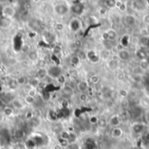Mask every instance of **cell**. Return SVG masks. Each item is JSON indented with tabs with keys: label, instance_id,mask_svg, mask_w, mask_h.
<instances>
[{
	"label": "cell",
	"instance_id": "obj_36",
	"mask_svg": "<svg viewBox=\"0 0 149 149\" xmlns=\"http://www.w3.org/2000/svg\"><path fill=\"white\" fill-rule=\"evenodd\" d=\"M69 135H70V133L66 130H64L60 133V138L64 139V140H67L68 141V138H69Z\"/></svg>",
	"mask_w": 149,
	"mask_h": 149
},
{
	"label": "cell",
	"instance_id": "obj_13",
	"mask_svg": "<svg viewBox=\"0 0 149 149\" xmlns=\"http://www.w3.org/2000/svg\"><path fill=\"white\" fill-rule=\"evenodd\" d=\"M68 11V8L67 6L64 5V4H59L55 7V12L59 15H65L66 14Z\"/></svg>",
	"mask_w": 149,
	"mask_h": 149
},
{
	"label": "cell",
	"instance_id": "obj_43",
	"mask_svg": "<svg viewBox=\"0 0 149 149\" xmlns=\"http://www.w3.org/2000/svg\"><path fill=\"white\" fill-rule=\"evenodd\" d=\"M125 74L123 73V72H119L117 75H116V77H117V79L119 80V81H123L124 79H125Z\"/></svg>",
	"mask_w": 149,
	"mask_h": 149
},
{
	"label": "cell",
	"instance_id": "obj_45",
	"mask_svg": "<svg viewBox=\"0 0 149 149\" xmlns=\"http://www.w3.org/2000/svg\"><path fill=\"white\" fill-rule=\"evenodd\" d=\"M53 149H65L60 144H59V143H57V144H55L54 146H53Z\"/></svg>",
	"mask_w": 149,
	"mask_h": 149
},
{
	"label": "cell",
	"instance_id": "obj_49",
	"mask_svg": "<svg viewBox=\"0 0 149 149\" xmlns=\"http://www.w3.org/2000/svg\"><path fill=\"white\" fill-rule=\"evenodd\" d=\"M3 65H4V62H3V60H2V59H0V69L3 67Z\"/></svg>",
	"mask_w": 149,
	"mask_h": 149
},
{
	"label": "cell",
	"instance_id": "obj_6",
	"mask_svg": "<svg viewBox=\"0 0 149 149\" xmlns=\"http://www.w3.org/2000/svg\"><path fill=\"white\" fill-rule=\"evenodd\" d=\"M2 14L6 17H13L15 15V10H14L13 7H11L10 5H7V6L3 8Z\"/></svg>",
	"mask_w": 149,
	"mask_h": 149
},
{
	"label": "cell",
	"instance_id": "obj_46",
	"mask_svg": "<svg viewBox=\"0 0 149 149\" xmlns=\"http://www.w3.org/2000/svg\"><path fill=\"white\" fill-rule=\"evenodd\" d=\"M4 117H5V116L4 115V113H3L2 112H0V123L4 121Z\"/></svg>",
	"mask_w": 149,
	"mask_h": 149
},
{
	"label": "cell",
	"instance_id": "obj_31",
	"mask_svg": "<svg viewBox=\"0 0 149 149\" xmlns=\"http://www.w3.org/2000/svg\"><path fill=\"white\" fill-rule=\"evenodd\" d=\"M137 56L140 58V60H142V59H146L147 58V53L145 50L143 49H140L137 51Z\"/></svg>",
	"mask_w": 149,
	"mask_h": 149
},
{
	"label": "cell",
	"instance_id": "obj_21",
	"mask_svg": "<svg viewBox=\"0 0 149 149\" xmlns=\"http://www.w3.org/2000/svg\"><path fill=\"white\" fill-rule=\"evenodd\" d=\"M89 82L91 84H93V86L96 85V84H98V83H100V76L97 74H92L90 76V78H89Z\"/></svg>",
	"mask_w": 149,
	"mask_h": 149
},
{
	"label": "cell",
	"instance_id": "obj_9",
	"mask_svg": "<svg viewBox=\"0 0 149 149\" xmlns=\"http://www.w3.org/2000/svg\"><path fill=\"white\" fill-rule=\"evenodd\" d=\"M61 93L66 98H70L74 95V89H73L72 88H70L66 85H64L63 88H61Z\"/></svg>",
	"mask_w": 149,
	"mask_h": 149
},
{
	"label": "cell",
	"instance_id": "obj_14",
	"mask_svg": "<svg viewBox=\"0 0 149 149\" xmlns=\"http://www.w3.org/2000/svg\"><path fill=\"white\" fill-rule=\"evenodd\" d=\"M14 109L11 106H4L3 108V111L2 113H4V115L5 117H11L14 115Z\"/></svg>",
	"mask_w": 149,
	"mask_h": 149
},
{
	"label": "cell",
	"instance_id": "obj_30",
	"mask_svg": "<svg viewBox=\"0 0 149 149\" xmlns=\"http://www.w3.org/2000/svg\"><path fill=\"white\" fill-rule=\"evenodd\" d=\"M116 6L118 7V9H119L120 11H126V8H127V7H126V3L122 2V1L117 2Z\"/></svg>",
	"mask_w": 149,
	"mask_h": 149
},
{
	"label": "cell",
	"instance_id": "obj_29",
	"mask_svg": "<svg viewBox=\"0 0 149 149\" xmlns=\"http://www.w3.org/2000/svg\"><path fill=\"white\" fill-rule=\"evenodd\" d=\"M27 95H30V96H32L34 98L37 97V95H38V92H37V88H30L27 91Z\"/></svg>",
	"mask_w": 149,
	"mask_h": 149
},
{
	"label": "cell",
	"instance_id": "obj_33",
	"mask_svg": "<svg viewBox=\"0 0 149 149\" xmlns=\"http://www.w3.org/2000/svg\"><path fill=\"white\" fill-rule=\"evenodd\" d=\"M59 144H60L64 148L66 149V147L68 146V144H69V142H68V141L67 140H64V139H62V138H59V142H58Z\"/></svg>",
	"mask_w": 149,
	"mask_h": 149
},
{
	"label": "cell",
	"instance_id": "obj_11",
	"mask_svg": "<svg viewBox=\"0 0 149 149\" xmlns=\"http://www.w3.org/2000/svg\"><path fill=\"white\" fill-rule=\"evenodd\" d=\"M48 75V69L44 68V67H39L36 71V76L37 78H39L41 81L46 76Z\"/></svg>",
	"mask_w": 149,
	"mask_h": 149
},
{
	"label": "cell",
	"instance_id": "obj_1",
	"mask_svg": "<svg viewBox=\"0 0 149 149\" xmlns=\"http://www.w3.org/2000/svg\"><path fill=\"white\" fill-rule=\"evenodd\" d=\"M133 8L137 11H142L147 8L148 3L146 0H133Z\"/></svg>",
	"mask_w": 149,
	"mask_h": 149
},
{
	"label": "cell",
	"instance_id": "obj_20",
	"mask_svg": "<svg viewBox=\"0 0 149 149\" xmlns=\"http://www.w3.org/2000/svg\"><path fill=\"white\" fill-rule=\"evenodd\" d=\"M27 57L31 62H37L38 60V54L37 51L35 50H31L28 54H27Z\"/></svg>",
	"mask_w": 149,
	"mask_h": 149
},
{
	"label": "cell",
	"instance_id": "obj_41",
	"mask_svg": "<svg viewBox=\"0 0 149 149\" xmlns=\"http://www.w3.org/2000/svg\"><path fill=\"white\" fill-rule=\"evenodd\" d=\"M77 56L79 57V59H80V60L85 59V58L87 57V54H85V52H83V51H81V50H80V51H79V52L77 54Z\"/></svg>",
	"mask_w": 149,
	"mask_h": 149
},
{
	"label": "cell",
	"instance_id": "obj_53",
	"mask_svg": "<svg viewBox=\"0 0 149 149\" xmlns=\"http://www.w3.org/2000/svg\"><path fill=\"white\" fill-rule=\"evenodd\" d=\"M1 149H5V148H1Z\"/></svg>",
	"mask_w": 149,
	"mask_h": 149
},
{
	"label": "cell",
	"instance_id": "obj_16",
	"mask_svg": "<svg viewBox=\"0 0 149 149\" xmlns=\"http://www.w3.org/2000/svg\"><path fill=\"white\" fill-rule=\"evenodd\" d=\"M139 68L143 70V71H147L148 70H149V61L146 58V59H142L140 60L139 63Z\"/></svg>",
	"mask_w": 149,
	"mask_h": 149
},
{
	"label": "cell",
	"instance_id": "obj_24",
	"mask_svg": "<svg viewBox=\"0 0 149 149\" xmlns=\"http://www.w3.org/2000/svg\"><path fill=\"white\" fill-rule=\"evenodd\" d=\"M97 124H98V126H99L100 127L105 128V127H107V125H108V120H107L106 118L101 117V118H99V121H98Z\"/></svg>",
	"mask_w": 149,
	"mask_h": 149
},
{
	"label": "cell",
	"instance_id": "obj_10",
	"mask_svg": "<svg viewBox=\"0 0 149 149\" xmlns=\"http://www.w3.org/2000/svg\"><path fill=\"white\" fill-rule=\"evenodd\" d=\"M30 88H37L40 84H41V80L39 78H37V76H33L32 78H30L28 80V83H27Z\"/></svg>",
	"mask_w": 149,
	"mask_h": 149
},
{
	"label": "cell",
	"instance_id": "obj_7",
	"mask_svg": "<svg viewBox=\"0 0 149 149\" xmlns=\"http://www.w3.org/2000/svg\"><path fill=\"white\" fill-rule=\"evenodd\" d=\"M105 40H109V41H114L116 40V38L118 37V33L115 30L113 29H109L106 31L105 33Z\"/></svg>",
	"mask_w": 149,
	"mask_h": 149
},
{
	"label": "cell",
	"instance_id": "obj_3",
	"mask_svg": "<svg viewBox=\"0 0 149 149\" xmlns=\"http://www.w3.org/2000/svg\"><path fill=\"white\" fill-rule=\"evenodd\" d=\"M123 23L126 25V26H133L136 23V18L132 14H126L123 17Z\"/></svg>",
	"mask_w": 149,
	"mask_h": 149
},
{
	"label": "cell",
	"instance_id": "obj_48",
	"mask_svg": "<svg viewBox=\"0 0 149 149\" xmlns=\"http://www.w3.org/2000/svg\"><path fill=\"white\" fill-rule=\"evenodd\" d=\"M4 102H3V100L2 99H0V108H4L3 106H4Z\"/></svg>",
	"mask_w": 149,
	"mask_h": 149
},
{
	"label": "cell",
	"instance_id": "obj_42",
	"mask_svg": "<svg viewBox=\"0 0 149 149\" xmlns=\"http://www.w3.org/2000/svg\"><path fill=\"white\" fill-rule=\"evenodd\" d=\"M142 21L144 22V24H146L147 25H149V13H147L143 16L142 17Z\"/></svg>",
	"mask_w": 149,
	"mask_h": 149
},
{
	"label": "cell",
	"instance_id": "obj_26",
	"mask_svg": "<svg viewBox=\"0 0 149 149\" xmlns=\"http://www.w3.org/2000/svg\"><path fill=\"white\" fill-rule=\"evenodd\" d=\"M104 4L107 8H113L117 4L116 0H104Z\"/></svg>",
	"mask_w": 149,
	"mask_h": 149
},
{
	"label": "cell",
	"instance_id": "obj_38",
	"mask_svg": "<svg viewBox=\"0 0 149 149\" xmlns=\"http://www.w3.org/2000/svg\"><path fill=\"white\" fill-rule=\"evenodd\" d=\"M98 121H99V117L98 116H96V115H93V116H91L90 118H89V122L91 123V124H97L98 123Z\"/></svg>",
	"mask_w": 149,
	"mask_h": 149
},
{
	"label": "cell",
	"instance_id": "obj_15",
	"mask_svg": "<svg viewBox=\"0 0 149 149\" xmlns=\"http://www.w3.org/2000/svg\"><path fill=\"white\" fill-rule=\"evenodd\" d=\"M72 11L76 15H80L84 11V6L81 3H76L74 5H73Z\"/></svg>",
	"mask_w": 149,
	"mask_h": 149
},
{
	"label": "cell",
	"instance_id": "obj_40",
	"mask_svg": "<svg viewBox=\"0 0 149 149\" xmlns=\"http://www.w3.org/2000/svg\"><path fill=\"white\" fill-rule=\"evenodd\" d=\"M119 93V95H120L122 98H126V97L128 95V91H127V90H126V89H124V88L120 89Z\"/></svg>",
	"mask_w": 149,
	"mask_h": 149
},
{
	"label": "cell",
	"instance_id": "obj_17",
	"mask_svg": "<svg viewBox=\"0 0 149 149\" xmlns=\"http://www.w3.org/2000/svg\"><path fill=\"white\" fill-rule=\"evenodd\" d=\"M55 81H56V82H57L59 85L64 86V85L66 83V81H67V78H66V76L64 74H60L59 76H57V77L55 78Z\"/></svg>",
	"mask_w": 149,
	"mask_h": 149
},
{
	"label": "cell",
	"instance_id": "obj_47",
	"mask_svg": "<svg viewBox=\"0 0 149 149\" xmlns=\"http://www.w3.org/2000/svg\"><path fill=\"white\" fill-rule=\"evenodd\" d=\"M74 44L77 48H80V46H81V42H80V41H76Z\"/></svg>",
	"mask_w": 149,
	"mask_h": 149
},
{
	"label": "cell",
	"instance_id": "obj_52",
	"mask_svg": "<svg viewBox=\"0 0 149 149\" xmlns=\"http://www.w3.org/2000/svg\"><path fill=\"white\" fill-rule=\"evenodd\" d=\"M146 2H147V3H149V0H146Z\"/></svg>",
	"mask_w": 149,
	"mask_h": 149
},
{
	"label": "cell",
	"instance_id": "obj_22",
	"mask_svg": "<svg viewBox=\"0 0 149 149\" xmlns=\"http://www.w3.org/2000/svg\"><path fill=\"white\" fill-rule=\"evenodd\" d=\"M81 60L79 59V57L77 56V55H74L71 57V60H70V64L74 68V67H77L78 65H79Z\"/></svg>",
	"mask_w": 149,
	"mask_h": 149
},
{
	"label": "cell",
	"instance_id": "obj_23",
	"mask_svg": "<svg viewBox=\"0 0 149 149\" xmlns=\"http://www.w3.org/2000/svg\"><path fill=\"white\" fill-rule=\"evenodd\" d=\"M70 26H71V29H72L73 31H78L79 28H80V22H79L78 20H77V19L73 20V21L71 22V24H70Z\"/></svg>",
	"mask_w": 149,
	"mask_h": 149
},
{
	"label": "cell",
	"instance_id": "obj_34",
	"mask_svg": "<svg viewBox=\"0 0 149 149\" xmlns=\"http://www.w3.org/2000/svg\"><path fill=\"white\" fill-rule=\"evenodd\" d=\"M66 149H80V146L77 142H73V143H69Z\"/></svg>",
	"mask_w": 149,
	"mask_h": 149
},
{
	"label": "cell",
	"instance_id": "obj_51",
	"mask_svg": "<svg viewBox=\"0 0 149 149\" xmlns=\"http://www.w3.org/2000/svg\"><path fill=\"white\" fill-rule=\"evenodd\" d=\"M121 1H122V2H125V3H126V2H127V1H129V0H121Z\"/></svg>",
	"mask_w": 149,
	"mask_h": 149
},
{
	"label": "cell",
	"instance_id": "obj_37",
	"mask_svg": "<svg viewBox=\"0 0 149 149\" xmlns=\"http://www.w3.org/2000/svg\"><path fill=\"white\" fill-rule=\"evenodd\" d=\"M55 29H56L58 31L61 32V31H64V29H65V25H64L62 23H57V24H55Z\"/></svg>",
	"mask_w": 149,
	"mask_h": 149
},
{
	"label": "cell",
	"instance_id": "obj_8",
	"mask_svg": "<svg viewBox=\"0 0 149 149\" xmlns=\"http://www.w3.org/2000/svg\"><path fill=\"white\" fill-rule=\"evenodd\" d=\"M118 57L121 61H127L130 58V53L125 49H121L118 51Z\"/></svg>",
	"mask_w": 149,
	"mask_h": 149
},
{
	"label": "cell",
	"instance_id": "obj_35",
	"mask_svg": "<svg viewBox=\"0 0 149 149\" xmlns=\"http://www.w3.org/2000/svg\"><path fill=\"white\" fill-rule=\"evenodd\" d=\"M32 113H33V117H37V118H40L41 115H42V111L40 109L38 108H36L32 110Z\"/></svg>",
	"mask_w": 149,
	"mask_h": 149
},
{
	"label": "cell",
	"instance_id": "obj_2",
	"mask_svg": "<svg viewBox=\"0 0 149 149\" xmlns=\"http://www.w3.org/2000/svg\"><path fill=\"white\" fill-rule=\"evenodd\" d=\"M108 120V125L111 126L112 127H119V125L122 122V119H121L120 115H119V114H112L109 118V120Z\"/></svg>",
	"mask_w": 149,
	"mask_h": 149
},
{
	"label": "cell",
	"instance_id": "obj_27",
	"mask_svg": "<svg viewBox=\"0 0 149 149\" xmlns=\"http://www.w3.org/2000/svg\"><path fill=\"white\" fill-rule=\"evenodd\" d=\"M88 98H89V95H88L87 92L79 93V95H78V100H79L81 102H86L88 101Z\"/></svg>",
	"mask_w": 149,
	"mask_h": 149
},
{
	"label": "cell",
	"instance_id": "obj_12",
	"mask_svg": "<svg viewBox=\"0 0 149 149\" xmlns=\"http://www.w3.org/2000/svg\"><path fill=\"white\" fill-rule=\"evenodd\" d=\"M122 135H123V130L119 127H112V131H111V136L113 139H119Z\"/></svg>",
	"mask_w": 149,
	"mask_h": 149
},
{
	"label": "cell",
	"instance_id": "obj_28",
	"mask_svg": "<svg viewBox=\"0 0 149 149\" xmlns=\"http://www.w3.org/2000/svg\"><path fill=\"white\" fill-rule=\"evenodd\" d=\"M133 129L135 133H141L144 129V126L141 123H136L133 126Z\"/></svg>",
	"mask_w": 149,
	"mask_h": 149
},
{
	"label": "cell",
	"instance_id": "obj_19",
	"mask_svg": "<svg viewBox=\"0 0 149 149\" xmlns=\"http://www.w3.org/2000/svg\"><path fill=\"white\" fill-rule=\"evenodd\" d=\"M24 102L25 105H28V106H31V105H34L35 102H36V98L32 97V96H30L28 95H26L25 97H24Z\"/></svg>",
	"mask_w": 149,
	"mask_h": 149
},
{
	"label": "cell",
	"instance_id": "obj_18",
	"mask_svg": "<svg viewBox=\"0 0 149 149\" xmlns=\"http://www.w3.org/2000/svg\"><path fill=\"white\" fill-rule=\"evenodd\" d=\"M28 80H29V79L27 78V76L21 74V75H19V76L16 79V81L18 82V84L19 86H25V85H26V84L28 83Z\"/></svg>",
	"mask_w": 149,
	"mask_h": 149
},
{
	"label": "cell",
	"instance_id": "obj_25",
	"mask_svg": "<svg viewBox=\"0 0 149 149\" xmlns=\"http://www.w3.org/2000/svg\"><path fill=\"white\" fill-rule=\"evenodd\" d=\"M18 82L16 81V79L14 80V79H11L10 81H8V87L11 89V90H16L18 88Z\"/></svg>",
	"mask_w": 149,
	"mask_h": 149
},
{
	"label": "cell",
	"instance_id": "obj_44",
	"mask_svg": "<svg viewBox=\"0 0 149 149\" xmlns=\"http://www.w3.org/2000/svg\"><path fill=\"white\" fill-rule=\"evenodd\" d=\"M113 106V102H112V101L111 99H109V100H107V107H108V108H111Z\"/></svg>",
	"mask_w": 149,
	"mask_h": 149
},
{
	"label": "cell",
	"instance_id": "obj_39",
	"mask_svg": "<svg viewBox=\"0 0 149 149\" xmlns=\"http://www.w3.org/2000/svg\"><path fill=\"white\" fill-rule=\"evenodd\" d=\"M132 78H133V81H135V82H141L142 81V75H141V74H133V76H132Z\"/></svg>",
	"mask_w": 149,
	"mask_h": 149
},
{
	"label": "cell",
	"instance_id": "obj_4",
	"mask_svg": "<svg viewBox=\"0 0 149 149\" xmlns=\"http://www.w3.org/2000/svg\"><path fill=\"white\" fill-rule=\"evenodd\" d=\"M11 107L14 109H16V110H22V109H24L25 108V102L22 101V100H20V99H18V98H15L11 102Z\"/></svg>",
	"mask_w": 149,
	"mask_h": 149
},
{
	"label": "cell",
	"instance_id": "obj_50",
	"mask_svg": "<svg viewBox=\"0 0 149 149\" xmlns=\"http://www.w3.org/2000/svg\"><path fill=\"white\" fill-rule=\"evenodd\" d=\"M147 30H148V35H149V25L147 26Z\"/></svg>",
	"mask_w": 149,
	"mask_h": 149
},
{
	"label": "cell",
	"instance_id": "obj_32",
	"mask_svg": "<svg viewBox=\"0 0 149 149\" xmlns=\"http://www.w3.org/2000/svg\"><path fill=\"white\" fill-rule=\"evenodd\" d=\"M141 43L144 46V47H147L149 48V37H141Z\"/></svg>",
	"mask_w": 149,
	"mask_h": 149
},
{
	"label": "cell",
	"instance_id": "obj_5",
	"mask_svg": "<svg viewBox=\"0 0 149 149\" xmlns=\"http://www.w3.org/2000/svg\"><path fill=\"white\" fill-rule=\"evenodd\" d=\"M76 88L78 89V91L79 93H84V92H87L89 89V84L87 81H79L77 82L76 85Z\"/></svg>",
	"mask_w": 149,
	"mask_h": 149
}]
</instances>
